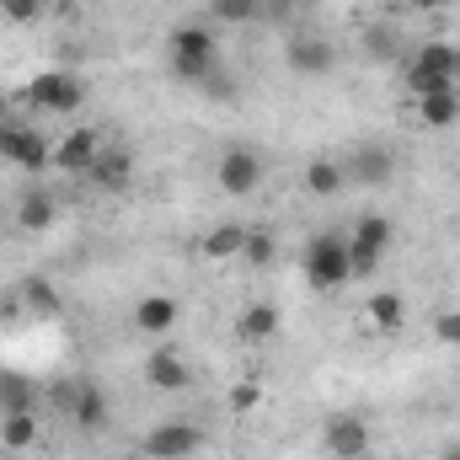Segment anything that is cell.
<instances>
[{
  "label": "cell",
  "mask_w": 460,
  "mask_h": 460,
  "mask_svg": "<svg viewBox=\"0 0 460 460\" xmlns=\"http://www.w3.org/2000/svg\"><path fill=\"white\" fill-rule=\"evenodd\" d=\"M166 59H172V75H177V81L204 86V81L220 70V43H215V32H209L204 22H188V27H177V32H172Z\"/></svg>",
  "instance_id": "1"
},
{
  "label": "cell",
  "mask_w": 460,
  "mask_h": 460,
  "mask_svg": "<svg viewBox=\"0 0 460 460\" xmlns=\"http://www.w3.org/2000/svg\"><path fill=\"white\" fill-rule=\"evenodd\" d=\"M456 81H460V43H423L402 65V86L412 97L439 92V86H456Z\"/></svg>",
  "instance_id": "2"
},
{
  "label": "cell",
  "mask_w": 460,
  "mask_h": 460,
  "mask_svg": "<svg viewBox=\"0 0 460 460\" xmlns=\"http://www.w3.org/2000/svg\"><path fill=\"white\" fill-rule=\"evenodd\" d=\"M305 284L311 289H322V295H332V289H343L348 279H353V268H348V235L338 230H322V235H311V246H305Z\"/></svg>",
  "instance_id": "3"
},
{
  "label": "cell",
  "mask_w": 460,
  "mask_h": 460,
  "mask_svg": "<svg viewBox=\"0 0 460 460\" xmlns=\"http://www.w3.org/2000/svg\"><path fill=\"white\" fill-rule=\"evenodd\" d=\"M0 161L5 166H22V172H49L54 166V139H43L32 123L22 118H0Z\"/></svg>",
  "instance_id": "4"
},
{
  "label": "cell",
  "mask_w": 460,
  "mask_h": 460,
  "mask_svg": "<svg viewBox=\"0 0 460 460\" xmlns=\"http://www.w3.org/2000/svg\"><path fill=\"white\" fill-rule=\"evenodd\" d=\"M391 241H396V226L385 215H364L353 226V235H348V268H353V279H369L380 268V257L391 252Z\"/></svg>",
  "instance_id": "5"
},
{
  "label": "cell",
  "mask_w": 460,
  "mask_h": 460,
  "mask_svg": "<svg viewBox=\"0 0 460 460\" xmlns=\"http://www.w3.org/2000/svg\"><path fill=\"white\" fill-rule=\"evenodd\" d=\"M22 102H32L38 113H75V108L86 102V86H81V75H70V70H43V75L27 81Z\"/></svg>",
  "instance_id": "6"
},
{
  "label": "cell",
  "mask_w": 460,
  "mask_h": 460,
  "mask_svg": "<svg viewBox=\"0 0 460 460\" xmlns=\"http://www.w3.org/2000/svg\"><path fill=\"white\" fill-rule=\"evenodd\" d=\"M343 177H348V188H385V182L396 177V150L380 145V139L353 145L348 161H343Z\"/></svg>",
  "instance_id": "7"
},
{
  "label": "cell",
  "mask_w": 460,
  "mask_h": 460,
  "mask_svg": "<svg viewBox=\"0 0 460 460\" xmlns=\"http://www.w3.org/2000/svg\"><path fill=\"white\" fill-rule=\"evenodd\" d=\"M139 450H145V460H188L193 450H204V429L188 418H172V423H155Z\"/></svg>",
  "instance_id": "8"
},
{
  "label": "cell",
  "mask_w": 460,
  "mask_h": 460,
  "mask_svg": "<svg viewBox=\"0 0 460 460\" xmlns=\"http://www.w3.org/2000/svg\"><path fill=\"white\" fill-rule=\"evenodd\" d=\"M262 172L268 166H262V155L252 145H230L226 155H220V172L215 177H220V188H226L230 199H252L262 188Z\"/></svg>",
  "instance_id": "9"
},
{
  "label": "cell",
  "mask_w": 460,
  "mask_h": 460,
  "mask_svg": "<svg viewBox=\"0 0 460 460\" xmlns=\"http://www.w3.org/2000/svg\"><path fill=\"white\" fill-rule=\"evenodd\" d=\"M322 450L332 460H364L369 456V423L358 412H332L322 423Z\"/></svg>",
  "instance_id": "10"
},
{
  "label": "cell",
  "mask_w": 460,
  "mask_h": 460,
  "mask_svg": "<svg viewBox=\"0 0 460 460\" xmlns=\"http://www.w3.org/2000/svg\"><path fill=\"white\" fill-rule=\"evenodd\" d=\"M284 65H289L295 75H332V70H338V49H332L327 38H316V32H300V38H289Z\"/></svg>",
  "instance_id": "11"
},
{
  "label": "cell",
  "mask_w": 460,
  "mask_h": 460,
  "mask_svg": "<svg viewBox=\"0 0 460 460\" xmlns=\"http://www.w3.org/2000/svg\"><path fill=\"white\" fill-rule=\"evenodd\" d=\"M97 150H102V128H70V134L54 145V172H65V177H86L92 161H97Z\"/></svg>",
  "instance_id": "12"
},
{
  "label": "cell",
  "mask_w": 460,
  "mask_h": 460,
  "mask_svg": "<svg viewBox=\"0 0 460 460\" xmlns=\"http://www.w3.org/2000/svg\"><path fill=\"white\" fill-rule=\"evenodd\" d=\"M86 177H92V188H102V193H128V182H134V150L102 139V150H97V161H92Z\"/></svg>",
  "instance_id": "13"
},
{
  "label": "cell",
  "mask_w": 460,
  "mask_h": 460,
  "mask_svg": "<svg viewBox=\"0 0 460 460\" xmlns=\"http://www.w3.org/2000/svg\"><path fill=\"white\" fill-rule=\"evenodd\" d=\"M145 380H150L155 391L177 396V391H188V385H193V369H188V358H182L177 348H155V353L145 358Z\"/></svg>",
  "instance_id": "14"
},
{
  "label": "cell",
  "mask_w": 460,
  "mask_h": 460,
  "mask_svg": "<svg viewBox=\"0 0 460 460\" xmlns=\"http://www.w3.org/2000/svg\"><path fill=\"white\" fill-rule=\"evenodd\" d=\"M54 220H59V199L49 188H22V199H16V230L38 235V230H49Z\"/></svg>",
  "instance_id": "15"
},
{
  "label": "cell",
  "mask_w": 460,
  "mask_h": 460,
  "mask_svg": "<svg viewBox=\"0 0 460 460\" xmlns=\"http://www.w3.org/2000/svg\"><path fill=\"white\" fill-rule=\"evenodd\" d=\"M364 59H369V65H402V59H407V38H402V27H391V22H369V27H364Z\"/></svg>",
  "instance_id": "16"
},
{
  "label": "cell",
  "mask_w": 460,
  "mask_h": 460,
  "mask_svg": "<svg viewBox=\"0 0 460 460\" xmlns=\"http://www.w3.org/2000/svg\"><path fill=\"white\" fill-rule=\"evenodd\" d=\"M412 108H418V123H423V128H450L460 118V86L423 92V97H412Z\"/></svg>",
  "instance_id": "17"
},
{
  "label": "cell",
  "mask_w": 460,
  "mask_h": 460,
  "mask_svg": "<svg viewBox=\"0 0 460 460\" xmlns=\"http://www.w3.org/2000/svg\"><path fill=\"white\" fill-rule=\"evenodd\" d=\"M177 316H182V305H177L172 295H145V300L134 305V327H139V332H150V338L172 332V327H177Z\"/></svg>",
  "instance_id": "18"
},
{
  "label": "cell",
  "mask_w": 460,
  "mask_h": 460,
  "mask_svg": "<svg viewBox=\"0 0 460 460\" xmlns=\"http://www.w3.org/2000/svg\"><path fill=\"white\" fill-rule=\"evenodd\" d=\"M65 407H70L75 429H86V434H97V429L108 423V391H102V385H75Z\"/></svg>",
  "instance_id": "19"
},
{
  "label": "cell",
  "mask_w": 460,
  "mask_h": 460,
  "mask_svg": "<svg viewBox=\"0 0 460 460\" xmlns=\"http://www.w3.org/2000/svg\"><path fill=\"white\" fill-rule=\"evenodd\" d=\"M305 188H311L316 199H338V193L348 188L343 161H332V155H316V161L305 166Z\"/></svg>",
  "instance_id": "20"
},
{
  "label": "cell",
  "mask_w": 460,
  "mask_h": 460,
  "mask_svg": "<svg viewBox=\"0 0 460 460\" xmlns=\"http://www.w3.org/2000/svg\"><path fill=\"white\" fill-rule=\"evenodd\" d=\"M32 402H38V385L27 375H16V369H0V412L5 418L11 412H32Z\"/></svg>",
  "instance_id": "21"
},
{
  "label": "cell",
  "mask_w": 460,
  "mask_h": 460,
  "mask_svg": "<svg viewBox=\"0 0 460 460\" xmlns=\"http://www.w3.org/2000/svg\"><path fill=\"white\" fill-rule=\"evenodd\" d=\"M246 230L252 226H235V220H230V226H215L209 235H204V257H209V262H230V257H241V252H246Z\"/></svg>",
  "instance_id": "22"
},
{
  "label": "cell",
  "mask_w": 460,
  "mask_h": 460,
  "mask_svg": "<svg viewBox=\"0 0 460 460\" xmlns=\"http://www.w3.org/2000/svg\"><path fill=\"white\" fill-rule=\"evenodd\" d=\"M235 327H241V338H246V343H268V338L279 332V311H273L268 300H257V305H246V311H241V322H235Z\"/></svg>",
  "instance_id": "23"
},
{
  "label": "cell",
  "mask_w": 460,
  "mask_h": 460,
  "mask_svg": "<svg viewBox=\"0 0 460 460\" xmlns=\"http://www.w3.org/2000/svg\"><path fill=\"white\" fill-rule=\"evenodd\" d=\"M22 300H27V305H32L38 316H59V311H65L59 289H54V284H49L43 273H27V279H22Z\"/></svg>",
  "instance_id": "24"
},
{
  "label": "cell",
  "mask_w": 460,
  "mask_h": 460,
  "mask_svg": "<svg viewBox=\"0 0 460 460\" xmlns=\"http://www.w3.org/2000/svg\"><path fill=\"white\" fill-rule=\"evenodd\" d=\"M364 316L380 327V332H396L402 322H407V305H402V295H391V289H380V295H369V305H364Z\"/></svg>",
  "instance_id": "25"
},
{
  "label": "cell",
  "mask_w": 460,
  "mask_h": 460,
  "mask_svg": "<svg viewBox=\"0 0 460 460\" xmlns=\"http://www.w3.org/2000/svg\"><path fill=\"white\" fill-rule=\"evenodd\" d=\"M0 445H5V450H32V445H38V418H32V412H11V418L0 423Z\"/></svg>",
  "instance_id": "26"
},
{
  "label": "cell",
  "mask_w": 460,
  "mask_h": 460,
  "mask_svg": "<svg viewBox=\"0 0 460 460\" xmlns=\"http://www.w3.org/2000/svg\"><path fill=\"white\" fill-rule=\"evenodd\" d=\"M209 16H220V22H230V27H241V22H257V16H262V0H215Z\"/></svg>",
  "instance_id": "27"
},
{
  "label": "cell",
  "mask_w": 460,
  "mask_h": 460,
  "mask_svg": "<svg viewBox=\"0 0 460 460\" xmlns=\"http://www.w3.org/2000/svg\"><path fill=\"white\" fill-rule=\"evenodd\" d=\"M273 252H279V246H273V230H257V226L246 230V252H241V257H246L252 268H268Z\"/></svg>",
  "instance_id": "28"
},
{
  "label": "cell",
  "mask_w": 460,
  "mask_h": 460,
  "mask_svg": "<svg viewBox=\"0 0 460 460\" xmlns=\"http://www.w3.org/2000/svg\"><path fill=\"white\" fill-rule=\"evenodd\" d=\"M0 16H5V22H16V27H27V22H38V16H43V0H0Z\"/></svg>",
  "instance_id": "29"
},
{
  "label": "cell",
  "mask_w": 460,
  "mask_h": 460,
  "mask_svg": "<svg viewBox=\"0 0 460 460\" xmlns=\"http://www.w3.org/2000/svg\"><path fill=\"white\" fill-rule=\"evenodd\" d=\"M257 402H262V385H257V380H241V385L230 391V412H257Z\"/></svg>",
  "instance_id": "30"
},
{
  "label": "cell",
  "mask_w": 460,
  "mask_h": 460,
  "mask_svg": "<svg viewBox=\"0 0 460 460\" xmlns=\"http://www.w3.org/2000/svg\"><path fill=\"white\" fill-rule=\"evenodd\" d=\"M434 338H439V343H456V348H460V311H445V316L434 322Z\"/></svg>",
  "instance_id": "31"
},
{
  "label": "cell",
  "mask_w": 460,
  "mask_h": 460,
  "mask_svg": "<svg viewBox=\"0 0 460 460\" xmlns=\"http://www.w3.org/2000/svg\"><path fill=\"white\" fill-rule=\"evenodd\" d=\"M199 92H209V97H235V75H226V65H220V70H215Z\"/></svg>",
  "instance_id": "32"
},
{
  "label": "cell",
  "mask_w": 460,
  "mask_h": 460,
  "mask_svg": "<svg viewBox=\"0 0 460 460\" xmlns=\"http://www.w3.org/2000/svg\"><path fill=\"white\" fill-rule=\"evenodd\" d=\"M412 5H418V11H450L456 0H412Z\"/></svg>",
  "instance_id": "33"
},
{
  "label": "cell",
  "mask_w": 460,
  "mask_h": 460,
  "mask_svg": "<svg viewBox=\"0 0 460 460\" xmlns=\"http://www.w3.org/2000/svg\"><path fill=\"white\" fill-rule=\"evenodd\" d=\"M445 460H460V445H450V450H445Z\"/></svg>",
  "instance_id": "34"
}]
</instances>
